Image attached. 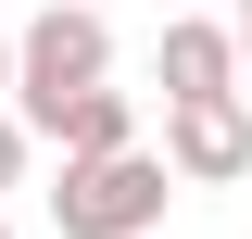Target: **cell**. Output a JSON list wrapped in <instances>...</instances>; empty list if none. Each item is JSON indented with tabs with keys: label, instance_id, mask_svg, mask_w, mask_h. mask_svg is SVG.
<instances>
[{
	"label": "cell",
	"instance_id": "cell-1",
	"mask_svg": "<svg viewBox=\"0 0 252 239\" xmlns=\"http://www.w3.org/2000/svg\"><path fill=\"white\" fill-rule=\"evenodd\" d=\"M177 164L164 139H126V151H63V189H51V227L63 239H164V202H177Z\"/></svg>",
	"mask_w": 252,
	"mask_h": 239
},
{
	"label": "cell",
	"instance_id": "cell-2",
	"mask_svg": "<svg viewBox=\"0 0 252 239\" xmlns=\"http://www.w3.org/2000/svg\"><path fill=\"white\" fill-rule=\"evenodd\" d=\"M89 76H114V26H101L89 0H38L26 26H13V114L51 126Z\"/></svg>",
	"mask_w": 252,
	"mask_h": 239
},
{
	"label": "cell",
	"instance_id": "cell-6",
	"mask_svg": "<svg viewBox=\"0 0 252 239\" xmlns=\"http://www.w3.org/2000/svg\"><path fill=\"white\" fill-rule=\"evenodd\" d=\"M26 151H38V126H26V114H13V101H0V189L26 177Z\"/></svg>",
	"mask_w": 252,
	"mask_h": 239
},
{
	"label": "cell",
	"instance_id": "cell-4",
	"mask_svg": "<svg viewBox=\"0 0 252 239\" xmlns=\"http://www.w3.org/2000/svg\"><path fill=\"white\" fill-rule=\"evenodd\" d=\"M152 89H164V101H189V89H240V26H215L202 0L164 13V38H152Z\"/></svg>",
	"mask_w": 252,
	"mask_h": 239
},
{
	"label": "cell",
	"instance_id": "cell-9",
	"mask_svg": "<svg viewBox=\"0 0 252 239\" xmlns=\"http://www.w3.org/2000/svg\"><path fill=\"white\" fill-rule=\"evenodd\" d=\"M152 13H189V0H152Z\"/></svg>",
	"mask_w": 252,
	"mask_h": 239
},
{
	"label": "cell",
	"instance_id": "cell-8",
	"mask_svg": "<svg viewBox=\"0 0 252 239\" xmlns=\"http://www.w3.org/2000/svg\"><path fill=\"white\" fill-rule=\"evenodd\" d=\"M240 89H252V13H240Z\"/></svg>",
	"mask_w": 252,
	"mask_h": 239
},
{
	"label": "cell",
	"instance_id": "cell-7",
	"mask_svg": "<svg viewBox=\"0 0 252 239\" xmlns=\"http://www.w3.org/2000/svg\"><path fill=\"white\" fill-rule=\"evenodd\" d=\"M0 101H13V26H0Z\"/></svg>",
	"mask_w": 252,
	"mask_h": 239
},
{
	"label": "cell",
	"instance_id": "cell-3",
	"mask_svg": "<svg viewBox=\"0 0 252 239\" xmlns=\"http://www.w3.org/2000/svg\"><path fill=\"white\" fill-rule=\"evenodd\" d=\"M164 164L189 189H240L252 177V89H189L164 101Z\"/></svg>",
	"mask_w": 252,
	"mask_h": 239
},
{
	"label": "cell",
	"instance_id": "cell-11",
	"mask_svg": "<svg viewBox=\"0 0 252 239\" xmlns=\"http://www.w3.org/2000/svg\"><path fill=\"white\" fill-rule=\"evenodd\" d=\"M0 239H13V227H0Z\"/></svg>",
	"mask_w": 252,
	"mask_h": 239
},
{
	"label": "cell",
	"instance_id": "cell-10",
	"mask_svg": "<svg viewBox=\"0 0 252 239\" xmlns=\"http://www.w3.org/2000/svg\"><path fill=\"white\" fill-rule=\"evenodd\" d=\"M240 13H252V0H240Z\"/></svg>",
	"mask_w": 252,
	"mask_h": 239
},
{
	"label": "cell",
	"instance_id": "cell-5",
	"mask_svg": "<svg viewBox=\"0 0 252 239\" xmlns=\"http://www.w3.org/2000/svg\"><path fill=\"white\" fill-rule=\"evenodd\" d=\"M38 139H51V151H126V139H139V89H114V76H89V89L63 101V114L38 126Z\"/></svg>",
	"mask_w": 252,
	"mask_h": 239
}]
</instances>
